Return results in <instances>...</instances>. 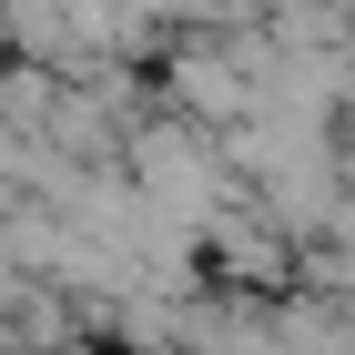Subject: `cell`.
I'll list each match as a JSON object with an SVG mask.
<instances>
[{
	"instance_id": "6da1fadb",
	"label": "cell",
	"mask_w": 355,
	"mask_h": 355,
	"mask_svg": "<svg viewBox=\"0 0 355 355\" xmlns=\"http://www.w3.org/2000/svg\"><path fill=\"white\" fill-rule=\"evenodd\" d=\"M41 355H71V345H41Z\"/></svg>"
}]
</instances>
